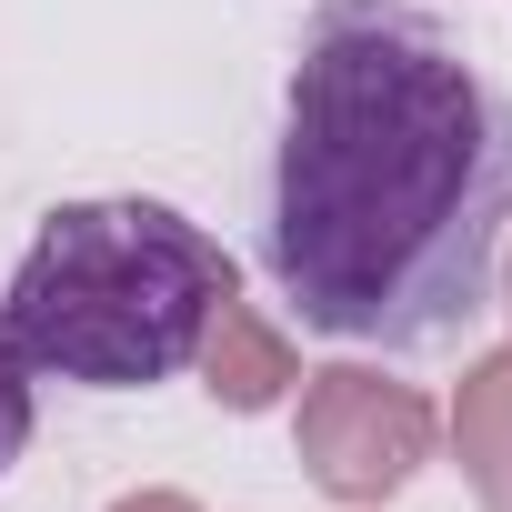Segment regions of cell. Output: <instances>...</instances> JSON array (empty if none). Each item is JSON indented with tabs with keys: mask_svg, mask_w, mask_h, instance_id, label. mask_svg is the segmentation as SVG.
Returning <instances> with one entry per match:
<instances>
[{
	"mask_svg": "<svg viewBox=\"0 0 512 512\" xmlns=\"http://www.w3.org/2000/svg\"><path fill=\"white\" fill-rule=\"evenodd\" d=\"M251 251L272 302L352 352H442L502 302L512 91L432 0H312L262 131Z\"/></svg>",
	"mask_w": 512,
	"mask_h": 512,
	"instance_id": "obj_1",
	"label": "cell"
},
{
	"mask_svg": "<svg viewBox=\"0 0 512 512\" xmlns=\"http://www.w3.org/2000/svg\"><path fill=\"white\" fill-rule=\"evenodd\" d=\"M221 302H231V251L181 201L151 191L61 201L0 272V372L91 402L161 392L201 362Z\"/></svg>",
	"mask_w": 512,
	"mask_h": 512,
	"instance_id": "obj_2",
	"label": "cell"
}]
</instances>
